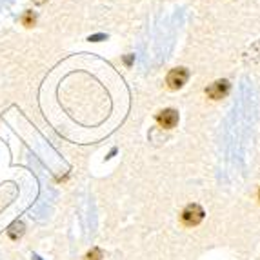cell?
<instances>
[{
  "label": "cell",
  "mask_w": 260,
  "mask_h": 260,
  "mask_svg": "<svg viewBox=\"0 0 260 260\" xmlns=\"http://www.w3.org/2000/svg\"><path fill=\"white\" fill-rule=\"evenodd\" d=\"M180 217H182L184 225H187V228H195V225H199L200 222L204 220L206 211L202 209L200 204H187L186 208H184Z\"/></svg>",
  "instance_id": "cell-1"
},
{
  "label": "cell",
  "mask_w": 260,
  "mask_h": 260,
  "mask_svg": "<svg viewBox=\"0 0 260 260\" xmlns=\"http://www.w3.org/2000/svg\"><path fill=\"white\" fill-rule=\"evenodd\" d=\"M187 78H189V71L186 68H175L166 77V84H168V87L171 91H177V89H182L186 86Z\"/></svg>",
  "instance_id": "cell-2"
},
{
  "label": "cell",
  "mask_w": 260,
  "mask_h": 260,
  "mask_svg": "<svg viewBox=\"0 0 260 260\" xmlns=\"http://www.w3.org/2000/svg\"><path fill=\"white\" fill-rule=\"evenodd\" d=\"M230 89H231L230 80L218 78V80H215V82L209 84V86L206 87V95H208V99H211V100H222L228 96Z\"/></svg>",
  "instance_id": "cell-3"
},
{
  "label": "cell",
  "mask_w": 260,
  "mask_h": 260,
  "mask_svg": "<svg viewBox=\"0 0 260 260\" xmlns=\"http://www.w3.org/2000/svg\"><path fill=\"white\" fill-rule=\"evenodd\" d=\"M155 118L160 127H164V129H173V127L178 124V111L173 108L162 109L160 113H156Z\"/></svg>",
  "instance_id": "cell-4"
},
{
  "label": "cell",
  "mask_w": 260,
  "mask_h": 260,
  "mask_svg": "<svg viewBox=\"0 0 260 260\" xmlns=\"http://www.w3.org/2000/svg\"><path fill=\"white\" fill-rule=\"evenodd\" d=\"M24 235V222L17 220L8 228V237L11 240H18Z\"/></svg>",
  "instance_id": "cell-5"
},
{
  "label": "cell",
  "mask_w": 260,
  "mask_h": 260,
  "mask_svg": "<svg viewBox=\"0 0 260 260\" xmlns=\"http://www.w3.org/2000/svg\"><path fill=\"white\" fill-rule=\"evenodd\" d=\"M22 24L26 27H33L37 24V13L33 11H26V13L22 15Z\"/></svg>",
  "instance_id": "cell-6"
},
{
  "label": "cell",
  "mask_w": 260,
  "mask_h": 260,
  "mask_svg": "<svg viewBox=\"0 0 260 260\" xmlns=\"http://www.w3.org/2000/svg\"><path fill=\"white\" fill-rule=\"evenodd\" d=\"M86 260H102V251H100L99 247H93L91 251L86 255Z\"/></svg>",
  "instance_id": "cell-7"
},
{
  "label": "cell",
  "mask_w": 260,
  "mask_h": 260,
  "mask_svg": "<svg viewBox=\"0 0 260 260\" xmlns=\"http://www.w3.org/2000/svg\"><path fill=\"white\" fill-rule=\"evenodd\" d=\"M89 40H91V42H100V40H106V35H93V37H89Z\"/></svg>",
  "instance_id": "cell-8"
},
{
  "label": "cell",
  "mask_w": 260,
  "mask_h": 260,
  "mask_svg": "<svg viewBox=\"0 0 260 260\" xmlns=\"http://www.w3.org/2000/svg\"><path fill=\"white\" fill-rule=\"evenodd\" d=\"M133 58H135V55L124 56V64H126V66H131V64H133Z\"/></svg>",
  "instance_id": "cell-9"
},
{
  "label": "cell",
  "mask_w": 260,
  "mask_h": 260,
  "mask_svg": "<svg viewBox=\"0 0 260 260\" xmlns=\"http://www.w3.org/2000/svg\"><path fill=\"white\" fill-rule=\"evenodd\" d=\"M48 2V0H33V4H37V6H44Z\"/></svg>",
  "instance_id": "cell-10"
},
{
  "label": "cell",
  "mask_w": 260,
  "mask_h": 260,
  "mask_svg": "<svg viewBox=\"0 0 260 260\" xmlns=\"http://www.w3.org/2000/svg\"><path fill=\"white\" fill-rule=\"evenodd\" d=\"M258 199H260V189H258Z\"/></svg>",
  "instance_id": "cell-11"
}]
</instances>
